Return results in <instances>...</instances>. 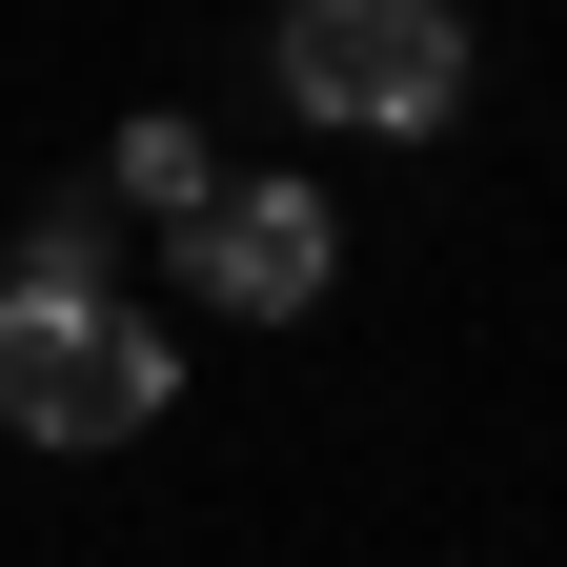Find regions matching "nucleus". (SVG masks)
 Listing matches in <instances>:
<instances>
[{"label": "nucleus", "instance_id": "obj_1", "mask_svg": "<svg viewBox=\"0 0 567 567\" xmlns=\"http://www.w3.org/2000/svg\"><path fill=\"white\" fill-rule=\"evenodd\" d=\"M264 61L324 142H446L466 122V0H284Z\"/></svg>", "mask_w": 567, "mask_h": 567}, {"label": "nucleus", "instance_id": "obj_3", "mask_svg": "<svg viewBox=\"0 0 567 567\" xmlns=\"http://www.w3.org/2000/svg\"><path fill=\"white\" fill-rule=\"evenodd\" d=\"M183 284H203L224 324H305L324 284H344V203H324V183H284V163H264V183H203Z\"/></svg>", "mask_w": 567, "mask_h": 567}, {"label": "nucleus", "instance_id": "obj_2", "mask_svg": "<svg viewBox=\"0 0 567 567\" xmlns=\"http://www.w3.org/2000/svg\"><path fill=\"white\" fill-rule=\"evenodd\" d=\"M163 405H183V324H142V305H0V425H21V446L102 466Z\"/></svg>", "mask_w": 567, "mask_h": 567}, {"label": "nucleus", "instance_id": "obj_4", "mask_svg": "<svg viewBox=\"0 0 567 567\" xmlns=\"http://www.w3.org/2000/svg\"><path fill=\"white\" fill-rule=\"evenodd\" d=\"M0 305H122V203H21V244H0Z\"/></svg>", "mask_w": 567, "mask_h": 567}, {"label": "nucleus", "instance_id": "obj_5", "mask_svg": "<svg viewBox=\"0 0 567 567\" xmlns=\"http://www.w3.org/2000/svg\"><path fill=\"white\" fill-rule=\"evenodd\" d=\"M203 183H224V163H203L183 102H142V122L102 142V203H122V224H203Z\"/></svg>", "mask_w": 567, "mask_h": 567}]
</instances>
